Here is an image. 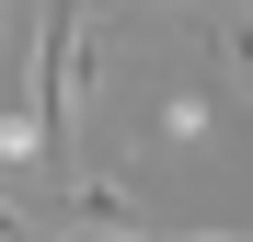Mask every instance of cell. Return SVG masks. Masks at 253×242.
I'll use <instances>...</instances> for the list:
<instances>
[{"label": "cell", "mask_w": 253, "mask_h": 242, "mask_svg": "<svg viewBox=\"0 0 253 242\" xmlns=\"http://www.w3.org/2000/svg\"><path fill=\"white\" fill-rule=\"evenodd\" d=\"M69 219L81 231H138V185H126V173H81L69 185Z\"/></svg>", "instance_id": "obj_2"}, {"label": "cell", "mask_w": 253, "mask_h": 242, "mask_svg": "<svg viewBox=\"0 0 253 242\" xmlns=\"http://www.w3.org/2000/svg\"><path fill=\"white\" fill-rule=\"evenodd\" d=\"M69 104H81V0H46V12H35V161H46V173H69Z\"/></svg>", "instance_id": "obj_1"}, {"label": "cell", "mask_w": 253, "mask_h": 242, "mask_svg": "<svg viewBox=\"0 0 253 242\" xmlns=\"http://www.w3.org/2000/svg\"><path fill=\"white\" fill-rule=\"evenodd\" d=\"M219 58H230V69L253 81V12H219Z\"/></svg>", "instance_id": "obj_3"}]
</instances>
